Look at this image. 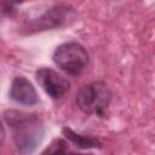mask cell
I'll list each match as a JSON object with an SVG mask.
<instances>
[{"label":"cell","mask_w":155,"mask_h":155,"mask_svg":"<svg viewBox=\"0 0 155 155\" xmlns=\"http://www.w3.org/2000/svg\"><path fill=\"white\" fill-rule=\"evenodd\" d=\"M7 125L12 131V138L21 155H30L41 143L45 128L35 114L19 110H7L4 114Z\"/></svg>","instance_id":"1"},{"label":"cell","mask_w":155,"mask_h":155,"mask_svg":"<svg viewBox=\"0 0 155 155\" xmlns=\"http://www.w3.org/2000/svg\"><path fill=\"white\" fill-rule=\"evenodd\" d=\"M67 155H81V154H76V153H67Z\"/></svg>","instance_id":"10"},{"label":"cell","mask_w":155,"mask_h":155,"mask_svg":"<svg viewBox=\"0 0 155 155\" xmlns=\"http://www.w3.org/2000/svg\"><path fill=\"white\" fill-rule=\"evenodd\" d=\"M63 134L65 136L67 139H69L71 143H74L76 147L81 148V149H90V148H101L102 147V143L94 138V137H91V136H82V134H79L76 132H74L71 128L69 127H64L62 130Z\"/></svg>","instance_id":"7"},{"label":"cell","mask_w":155,"mask_h":155,"mask_svg":"<svg viewBox=\"0 0 155 155\" xmlns=\"http://www.w3.org/2000/svg\"><path fill=\"white\" fill-rule=\"evenodd\" d=\"M52 58L58 68L71 76L80 75L88 63L87 51L82 45L74 41L57 46Z\"/></svg>","instance_id":"3"},{"label":"cell","mask_w":155,"mask_h":155,"mask_svg":"<svg viewBox=\"0 0 155 155\" xmlns=\"http://www.w3.org/2000/svg\"><path fill=\"white\" fill-rule=\"evenodd\" d=\"M67 153H68L67 142L62 138H56L40 155H67Z\"/></svg>","instance_id":"8"},{"label":"cell","mask_w":155,"mask_h":155,"mask_svg":"<svg viewBox=\"0 0 155 155\" xmlns=\"http://www.w3.org/2000/svg\"><path fill=\"white\" fill-rule=\"evenodd\" d=\"M111 99L108 86L102 81H94L84 85L76 93V105L81 111L88 115L103 116Z\"/></svg>","instance_id":"2"},{"label":"cell","mask_w":155,"mask_h":155,"mask_svg":"<svg viewBox=\"0 0 155 155\" xmlns=\"http://www.w3.org/2000/svg\"><path fill=\"white\" fill-rule=\"evenodd\" d=\"M10 98L23 105H34L39 97L33 84L24 76H16L10 87Z\"/></svg>","instance_id":"6"},{"label":"cell","mask_w":155,"mask_h":155,"mask_svg":"<svg viewBox=\"0 0 155 155\" xmlns=\"http://www.w3.org/2000/svg\"><path fill=\"white\" fill-rule=\"evenodd\" d=\"M39 85L53 99L62 98L69 91V81L57 71L50 68H41L35 74Z\"/></svg>","instance_id":"4"},{"label":"cell","mask_w":155,"mask_h":155,"mask_svg":"<svg viewBox=\"0 0 155 155\" xmlns=\"http://www.w3.org/2000/svg\"><path fill=\"white\" fill-rule=\"evenodd\" d=\"M4 139H5V130H4V127L0 122V144L4 142Z\"/></svg>","instance_id":"9"},{"label":"cell","mask_w":155,"mask_h":155,"mask_svg":"<svg viewBox=\"0 0 155 155\" xmlns=\"http://www.w3.org/2000/svg\"><path fill=\"white\" fill-rule=\"evenodd\" d=\"M71 15H74V8L71 6L64 4L54 5L53 7L47 10L41 17L31 22L30 27L34 30H46V29L57 28L64 24L70 18Z\"/></svg>","instance_id":"5"}]
</instances>
